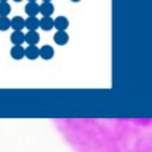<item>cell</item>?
I'll list each match as a JSON object with an SVG mask.
<instances>
[{
	"mask_svg": "<svg viewBox=\"0 0 152 152\" xmlns=\"http://www.w3.org/2000/svg\"><path fill=\"white\" fill-rule=\"evenodd\" d=\"M89 129L109 136L114 151L152 152V120H81Z\"/></svg>",
	"mask_w": 152,
	"mask_h": 152,
	"instance_id": "6da1fadb",
	"label": "cell"
},
{
	"mask_svg": "<svg viewBox=\"0 0 152 152\" xmlns=\"http://www.w3.org/2000/svg\"><path fill=\"white\" fill-rule=\"evenodd\" d=\"M25 28H28V31H37V28H40V19H37V16H28L25 19Z\"/></svg>",
	"mask_w": 152,
	"mask_h": 152,
	"instance_id": "7a4b0ae2",
	"label": "cell"
},
{
	"mask_svg": "<svg viewBox=\"0 0 152 152\" xmlns=\"http://www.w3.org/2000/svg\"><path fill=\"white\" fill-rule=\"evenodd\" d=\"M10 56H12L13 59L19 61V59H22V58L25 56V49H24L21 45H13V48L10 49Z\"/></svg>",
	"mask_w": 152,
	"mask_h": 152,
	"instance_id": "3957f363",
	"label": "cell"
},
{
	"mask_svg": "<svg viewBox=\"0 0 152 152\" xmlns=\"http://www.w3.org/2000/svg\"><path fill=\"white\" fill-rule=\"evenodd\" d=\"M53 40H55V43H56V45L64 46V45H66V43H68L69 37H68V34H66L65 31H58V33H55Z\"/></svg>",
	"mask_w": 152,
	"mask_h": 152,
	"instance_id": "277c9868",
	"label": "cell"
},
{
	"mask_svg": "<svg viewBox=\"0 0 152 152\" xmlns=\"http://www.w3.org/2000/svg\"><path fill=\"white\" fill-rule=\"evenodd\" d=\"M25 56H27L28 59L34 61V59H37V58L40 56V49H39L36 45H30V46L25 49Z\"/></svg>",
	"mask_w": 152,
	"mask_h": 152,
	"instance_id": "5b68a950",
	"label": "cell"
},
{
	"mask_svg": "<svg viewBox=\"0 0 152 152\" xmlns=\"http://www.w3.org/2000/svg\"><path fill=\"white\" fill-rule=\"evenodd\" d=\"M25 12L28 16H37V13H40V6L36 1H30L25 6Z\"/></svg>",
	"mask_w": 152,
	"mask_h": 152,
	"instance_id": "8992f818",
	"label": "cell"
},
{
	"mask_svg": "<svg viewBox=\"0 0 152 152\" xmlns=\"http://www.w3.org/2000/svg\"><path fill=\"white\" fill-rule=\"evenodd\" d=\"M68 25H69V22H68V19L65 16H58L55 19V28L58 31H65L68 28Z\"/></svg>",
	"mask_w": 152,
	"mask_h": 152,
	"instance_id": "52a82bcc",
	"label": "cell"
},
{
	"mask_svg": "<svg viewBox=\"0 0 152 152\" xmlns=\"http://www.w3.org/2000/svg\"><path fill=\"white\" fill-rule=\"evenodd\" d=\"M55 27V19H52L50 16H43L40 19V28L45 30V31H49Z\"/></svg>",
	"mask_w": 152,
	"mask_h": 152,
	"instance_id": "ba28073f",
	"label": "cell"
},
{
	"mask_svg": "<svg viewBox=\"0 0 152 152\" xmlns=\"http://www.w3.org/2000/svg\"><path fill=\"white\" fill-rule=\"evenodd\" d=\"M53 10H55V7H53L52 1H43L40 4V13L43 16H50L52 13H53Z\"/></svg>",
	"mask_w": 152,
	"mask_h": 152,
	"instance_id": "9c48e42d",
	"label": "cell"
},
{
	"mask_svg": "<svg viewBox=\"0 0 152 152\" xmlns=\"http://www.w3.org/2000/svg\"><path fill=\"white\" fill-rule=\"evenodd\" d=\"M10 42L13 45H22L25 42V34L22 31H13L10 34Z\"/></svg>",
	"mask_w": 152,
	"mask_h": 152,
	"instance_id": "30bf717a",
	"label": "cell"
},
{
	"mask_svg": "<svg viewBox=\"0 0 152 152\" xmlns=\"http://www.w3.org/2000/svg\"><path fill=\"white\" fill-rule=\"evenodd\" d=\"M25 42L28 45H37L40 42V34L37 31H28L25 34Z\"/></svg>",
	"mask_w": 152,
	"mask_h": 152,
	"instance_id": "8fae6325",
	"label": "cell"
},
{
	"mask_svg": "<svg viewBox=\"0 0 152 152\" xmlns=\"http://www.w3.org/2000/svg\"><path fill=\"white\" fill-rule=\"evenodd\" d=\"M53 55H55V50H53V48L52 46H43V48H40V58H43V59H46V61H49L53 58Z\"/></svg>",
	"mask_w": 152,
	"mask_h": 152,
	"instance_id": "7c38bea8",
	"label": "cell"
},
{
	"mask_svg": "<svg viewBox=\"0 0 152 152\" xmlns=\"http://www.w3.org/2000/svg\"><path fill=\"white\" fill-rule=\"evenodd\" d=\"M25 27V19L21 16H13L12 19V28L13 31H22V28Z\"/></svg>",
	"mask_w": 152,
	"mask_h": 152,
	"instance_id": "4fadbf2b",
	"label": "cell"
},
{
	"mask_svg": "<svg viewBox=\"0 0 152 152\" xmlns=\"http://www.w3.org/2000/svg\"><path fill=\"white\" fill-rule=\"evenodd\" d=\"M12 27V19L7 16H0V31H6Z\"/></svg>",
	"mask_w": 152,
	"mask_h": 152,
	"instance_id": "5bb4252c",
	"label": "cell"
},
{
	"mask_svg": "<svg viewBox=\"0 0 152 152\" xmlns=\"http://www.w3.org/2000/svg\"><path fill=\"white\" fill-rule=\"evenodd\" d=\"M10 13V4L7 1H0V16H7Z\"/></svg>",
	"mask_w": 152,
	"mask_h": 152,
	"instance_id": "9a60e30c",
	"label": "cell"
},
{
	"mask_svg": "<svg viewBox=\"0 0 152 152\" xmlns=\"http://www.w3.org/2000/svg\"><path fill=\"white\" fill-rule=\"evenodd\" d=\"M13 1H22V0H13Z\"/></svg>",
	"mask_w": 152,
	"mask_h": 152,
	"instance_id": "2e32d148",
	"label": "cell"
},
{
	"mask_svg": "<svg viewBox=\"0 0 152 152\" xmlns=\"http://www.w3.org/2000/svg\"><path fill=\"white\" fill-rule=\"evenodd\" d=\"M28 1H37V0H28Z\"/></svg>",
	"mask_w": 152,
	"mask_h": 152,
	"instance_id": "e0dca14e",
	"label": "cell"
},
{
	"mask_svg": "<svg viewBox=\"0 0 152 152\" xmlns=\"http://www.w3.org/2000/svg\"><path fill=\"white\" fill-rule=\"evenodd\" d=\"M71 1H80V0H71Z\"/></svg>",
	"mask_w": 152,
	"mask_h": 152,
	"instance_id": "ac0fdd59",
	"label": "cell"
},
{
	"mask_svg": "<svg viewBox=\"0 0 152 152\" xmlns=\"http://www.w3.org/2000/svg\"><path fill=\"white\" fill-rule=\"evenodd\" d=\"M43 1H52V0H43Z\"/></svg>",
	"mask_w": 152,
	"mask_h": 152,
	"instance_id": "d6986e66",
	"label": "cell"
},
{
	"mask_svg": "<svg viewBox=\"0 0 152 152\" xmlns=\"http://www.w3.org/2000/svg\"><path fill=\"white\" fill-rule=\"evenodd\" d=\"M0 1H7V0H0Z\"/></svg>",
	"mask_w": 152,
	"mask_h": 152,
	"instance_id": "ffe728a7",
	"label": "cell"
}]
</instances>
